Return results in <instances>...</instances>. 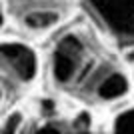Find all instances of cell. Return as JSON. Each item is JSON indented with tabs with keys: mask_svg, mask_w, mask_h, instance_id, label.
<instances>
[{
	"mask_svg": "<svg viewBox=\"0 0 134 134\" xmlns=\"http://www.w3.org/2000/svg\"><path fill=\"white\" fill-rule=\"evenodd\" d=\"M40 132H58V128H56L54 124H48V126H44V128H40Z\"/></svg>",
	"mask_w": 134,
	"mask_h": 134,
	"instance_id": "cell-11",
	"label": "cell"
},
{
	"mask_svg": "<svg viewBox=\"0 0 134 134\" xmlns=\"http://www.w3.org/2000/svg\"><path fill=\"white\" fill-rule=\"evenodd\" d=\"M18 122H20V114H14V116H10V120L6 122V128H4V132H12V130H16Z\"/></svg>",
	"mask_w": 134,
	"mask_h": 134,
	"instance_id": "cell-9",
	"label": "cell"
},
{
	"mask_svg": "<svg viewBox=\"0 0 134 134\" xmlns=\"http://www.w3.org/2000/svg\"><path fill=\"white\" fill-rule=\"evenodd\" d=\"M126 90H128V82H126V78H124L122 74H112L108 80H104V82L100 84L98 94H100L102 98L110 100V98H116V96L124 94Z\"/></svg>",
	"mask_w": 134,
	"mask_h": 134,
	"instance_id": "cell-3",
	"label": "cell"
},
{
	"mask_svg": "<svg viewBox=\"0 0 134 134\" xmlns=\"http://www.w3.org/2000/svg\"><path fill=\"white\" fill-rule=\"evenodd\" d=\"M74 56L66 54V52H56L54 54V76L56 80H60V82H66L74 72Z\"/></svg>",
	"mask_w": 134,
	"mask_h": 134,
	"instance_id": "cell-4",
	"label": "cell"
},
{
	"mask_svg": "<svg viewBox=\"0 0 134 134\" xmlns=\"http://www.w3.org/2000/svg\"><path fill=\"white\" fill-rule=\"evenodd\" d=\"M116 130L122 134H132L134 132V110L126 112L116 120Z\"/></svg>",
	"mask_w": 134,
	"mask_h": 134,
	"instance_id": "cell-6",
	"label": "cell"
},
{
	"mask_svg": "<svg viewBox=\"0 0 134 134\" xmlns=\"http://www.w3.org/2000/svg\"><path fill=\"white\" fill-rule=\"evenodd\" d=\"M88 124H90L88 114H86V112H82V114L78 116V120L74 122V126H76V128H80V130H84V128H88Z\"/></svg>",
	"mask_w": 134,
	"mask_h": 134,
	"instance_id": "cell-8",
	"label": "cell"
},
{
	"mask_svg": "<svg viewBox=\"0 0 134 134\" xmlns=\"http://www.w3.org/2000/svg\"><path fill=\"white\" fill-rule=\"evenodd\" d=\"M58 20V14L54 12H32L26 16V24L32 28H44V26H50Z\"/></svg>",
	"mask_w": 134,
	"mask_h": 134,
	"instance_id": "cell-5",
	"label": "cell"
},
{
	"mask_svg": "<svg viewBox=\"0 0 134 134\" xmlns=\"http://www.w3.org/2000/svg\"><path fill=\"white\" fill-rule=\"evenodd\" d=\"M42 108H44V112H46V114H50V112L54 110V104H52L50 100H44V102H42Z\"/></svg>",
	"mask_w": 134,
	"mask_h": 134,
	"instance_id": "cell-10",
	"label": "cell"
},
{
	"mask_svg": "<svg viewBox=\"0 0 134 134\" xmlns=\"http://www.w3.org/2000/svg\"><path fill=\"white\" fill-rule=\"evenodd\" d=\"M114 30L134 32V0H92Z\"/></svg>",
	"mask_w": 134,
	"mask_h": 134,
	"instance_id": "cell-1",
	"label": "cell"
},
{
	"mask_svg": "<svg viewBox=\"0 0 134 134\" xmlns=\"http://www.w3.org/2000/svg\"><path fill=\"white\" fill-rule=\"evenodd\" d=\"M60 52H66V54L70 56H76L80 50H82V44H80L78 38H74V36H66V38L60 42V48H58Z\"/></svg>",
	"mask_w": 134,
	"mask_h": 134,
	"instance_id": "cell-7",
	"label": "cell"
},
{
	"mask_svg": "<svg viewBox=\"0 0 134 134\" xmlns=\"http://www.w3.org/2000/svg\"><path fill=\"white\" fill-rule=\"evenodd\" d=\"M2 56L8 62H12V66L16 68V72L20 74L22 80H30L36 74V58H34L32 50H28L20 44H4L2 46Z\"/></svg>",
	"mask_w": 134,
	"mask_h": 134,
	"instance_id": "cell-2",
	"label": "cell"
}]
</instances>
